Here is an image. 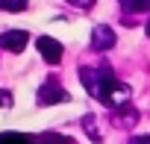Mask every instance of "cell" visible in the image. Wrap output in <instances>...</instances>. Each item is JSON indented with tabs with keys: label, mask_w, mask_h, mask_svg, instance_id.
Segmentation results:
<instances>
[{
	"label": "cell",
	"mask_w": 150,
	"mask_h": 144,
	"mask_svg": "<svg viewBox=\"0 0 150 144\" xmlns=\"http://www.w3.org/2000/svg\"><path fill=\"white\" fill-rule=\"evenodd\" d=\"M129 97H132V88L127 85V83H118L115 77L103 85V91H100V97L97 100H103L106 106H112V109H124L127 103H129Z\"/></svg>",
	"instance_id": "obj_1"
},
{
	"label": "cell",
	"mask_w": 150,
	"mask_h": 144,
	"mask_svg": "<svg viewBox=\"0 0 150 144\" xmlns=\"http://www.w3.org/2000/svg\"><path fill=\"white\" fill-rule=\"evenodd\" d=\"M0 106H3V109H9V106H12V94H9V91H3V88H0Z\"/></svg>",
	"instance_id": "obj_12"
},
{
	"label": "cell",
	"mask_w": 150,
	"mask_h": 144,
	"mask_svg": "<svg viewBox=\"0 0 150 144\" xmlns=\"http://www.w3.org/2000/svg\"><path fill=\"white\" fill-rule=\"evenodd\" d=\"M38 144H74L68 135H59V132H44L38 138Z\"/></svg>",
	"instance_id": "obj_9"
},
{
	"label": "cell",
	"mask_w": 150,
	"mask_h": 144,
	"mask_svg": "<svg viewBox=\"0 0 150 144\" xmlns=\"http://www.w3.org/2000/svg\"><path fill=\"white\" fill-rule=\"evenodd\" d=\"M71 94L56 83V80H47L41 88H38V106H53V103H68Z\"/></svg>",
	"instance_id": "obj_2"
},
{
	"label": "cell",
	"mask_w": 150,
	"mask_h": 144,
	"mask_svg": "<svg viewBox=\"0 0 150 144\" xmlns=\"http://www.w3.org/2000/svg\"><path fill=\"white\" fill-rule=\"evenodd\" d=\"M27 0H0V12H27Z\"/></svg>",
	"instance_id": "obj_8"
},
{
	"label": "cell",
	"mask_w": 150,
	"mask_h": 144,
	"mask_svg": "<svg viewBox=\"0 0 150 144\" xmlns=\"http://www.w3.org/2000/svg\"><path fill=\"white\" fill-rule=\"evenodd\" d=\"M129 144H150V135H138V138H132Z\"/></svg>",
	"instance_id": "obj_13"
},
{
	"label": "cell",
	"mask_w": 150,
	"mask_h": 144,
	"mask_svg": "<svg viewBox=\"0 0 150 144\" xmlns=\"http://www.w3.org/2000/svg\"><path fill=\"white\" fill-rule=\"evenodd\" d=\"M83 126H86V132H88L94 141H100V132H97V126H94V118H86V121H83Z\"/></svg>",
	"instance_id": "obj_10"
},
{
	"label": "cell",
	"mask_w": 150,
	"mask_h": 144,
	"mask_svg": "<svg viewBox=\"0 0 150 144\" xmlns=\"http://www.w3.org/2000/svg\"><path fill=\"white\" fill-rule=\"evenodd\" d=\"M115 47V30L106 27V24H97L91 30V50L103 53V50H112Z\"/></svg>",
	"instance_id": "obj_3"
},
{
	"label": "cell",
	"mask_w": 150,
	"mask_h": 144,
	"mask_svg": "<svg viewBox=\"0 0 150 144\" xmlns=\"http://www.w3.org/2000/svg\"><path fill=\"white\" fill-rule=\"evenodd\" d=\"M0 144H35V141L24 132H0Z\"/></svg>",
	"instance_id": "obj_7"
},
{
	"label": "cell",
	"mask_w": 150,
	"mask_h": 144,
	"mask_svg": "<svg viewBox=\"0 0 150 144\" xmlns=\"http://www.w3.org/2000/svg\"><path fill=\"white\" fill-rule=\"evenodd\" d=\"M35 47H38V53H41V59H44L47 65H59V62H62V44H59L56 38L41 35V38L35 41Z\"/></svg>",
	"instance_id": "obj_4"
},
{
	"label": "cell",
	"mask_w": 150,
	"mask_h": 144,
	"mask_svg": "<svg viewBox=\"0 0 150 144\" xmlns=\"http://www.w3.org/2000/svg\"><path fill=\"white\" fill-rule=\"evenodd\" d=\"M121 9L127 15H138V12H150V0H121Z\"/></svg>",
	"instance_id": "obj_6"
},
{
	"label": "cell",
	"mask_w": 150,
	"mask_h": 144,
	"mask_svg": "<svg viewBox=\"0 0 150 144\" xmlns=\"http://www.w3.org/2000/svg\"><path fill=\"white\" fill-rule=\"evenodd\" d=\"M27 41H30V35H27L24 30H9V32H3V35H0V50L21 53V50L27 47Z\"/></svg>",
	"instance_id": "obj_5"
},
{
	"label": "cell",
	"mask_w": 150,
	"mask_h": 144,
	"mask_svg": "<svg viewBox=\"0 0 150 144\" xmlns=\"http://www.w3.org/2000/svg\"><path fill=\"white\" fill-rule=\"evenodd\" d=\"M65 3H71V6H77V9H91L97 0H65Z\"/></svg>",
	"instance_id": "obj_11"
},
{
	"label": "cell",
	"mask_w": 150,
	"mask_h": 144,
	"mask_svg": "<svg viewBox=\"0 0 150 144\" xmlns=\"http://www.w3.org/2000/svg\"><path fill=\"white\" fill-rule=\"evenodd\" d=\"M144 32H147V38H150V21H147V27H144Z\"/></svg>",
	"instance_id": "obj_14"
}]
</instances>
